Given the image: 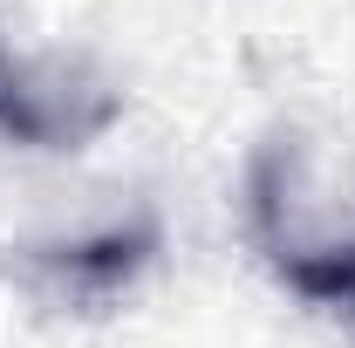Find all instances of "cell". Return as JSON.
<instances>
[{
	"mask_svg": "<svg viewBox=\"0 0 355 348\" xmlns=\"http://www.w3.org/2000/svg\"><path fill=\"white\" fill-rule=\"evenodd\" d=\"M266 253L280 266V280L294 294L321 307H355V239L342 246H294V239H266Z\"/></svg>",
	"mask_w": 355,
	"mask_h": 348,
	"instance_id": "obj_1",
	"label": "cell"
},
{
	"mask_svg": "<svg viewBox=\"0 0 355 348\" xmlns=\"http://www.w3.org/2000/svg\"><path fill=\"white\" fill-rule=\"evenodd\" d=\"M150 253V232H110V239H96V246H69V273H83V280H123L137 260Z\"/></svg>",
	"mask_w": 355,
	"mask_h": 348,
	"instance_id": "obj_2",
	"label": "cell"
}]
</instances>
